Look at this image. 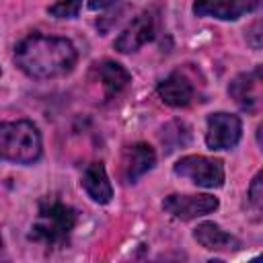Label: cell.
Masks as SVG:
<instances>
[{"label":"cell","instance_id":"277c9868","mask_svg":"<svg viewBox=\"0 0 263 263\" xmlns=\"http://www.w3.org/2000/svg\"><path fill=\"white\" fill-rule=\"evenodd\" d=\"M173 171L175 175L185 177L205 189H218L224 185V162L220 158H210L201 154L183 156L175 162Z\"/></svg>","mask_w":263,"mask_h":263},{"label":"cell","instance_id":"9c48e42d","mask_svg":"<svg viewBox=\"0 0 263 263\" xmlns=\"http://www.w3.org/2000/svg\"><path fill=\"white\" fill-rule=\"evenodd\" d=\"M228 95L234 99V103L247 111V113H257L261 107V68L257 66L251 72L238 74L230 86Z\"/></svg>","mask_w":263,"mask_h":263},{"label":"cell","instance_id":"ba28073f","mask_svg":"<svg viewBox=\"0 0 263 263\" xmlns=\"http://www.w3.org/2000/svg\"><path fill=\"white\" fill-rule=\"evenodd\" d=\"M261 0H195L193 12L197 16L218 18V21H236L242 14L257 10Z\"/></svg>","mask_w":263,"mask_h":263},{"label":"cell","instance_id":"ac0fdd59","mask_svg":"<svg viewBox=\"0 0 263 263\" xmlns=\"http://www.w3.org/2000/svg\"><path fill=\"white\" fill-rule=\"evenodd\" d=\"M119 0H88V8L90 10H107L111 6H115Z\"/></svg>","mask_w":263,"mask_h":263},{"label":"cell","instance_id":"9a60e30c","mask_svg":"<svg viewBox=\"0 0 263 263\" xmlns=\"http://www.w3.org/2000/svg\"><path fill=\"white\" fill-rule=\"evenodd\" d=\"M82 0H60L47 8V12L55 18H76L80 12Z\"/></svg>","mask_w":263,"mask_h":263},{"label":"cell","instance_id":"d6986e66","mask_svg":"<svg viewBox=\"0 0 263 263\" xmlns=\"http://www.w3.org/2000/svg\"><path fill=\"white\" fill-rule=\"evenodd\" d=\"M0 247H2V234H0Z\"/></svg>","mask_w":263,"mask_h":263},{"label":"cell","instance_id":"8fae6325","mask_svg":"<svg viewBox=\"0 0 263 263\" xmlns=\"http://www.w3.org/2000/svg\"><path fill=\"white\" fill-rule=\"evenodd\" d=\"M158 97L168 107H187L195 97V88L185 74L173 72L158 84Z\"/></svg>","mask_w":263,"mask_h":263},{"label":"cell","instance_id":"e0dca14e","mask_svg":"<svg viewBox=\"0 0 263 263\" xmlns=\"http://www.w3.org/2000/svg\"><path fill=\"white\" fill-rule=\"evenodd\" d=\"M247 37H251L249 41H251V45H253L255 49H259V47H261V23H259V21H257V23H253V27L249 29Z\"/></svg>","mask_w":263,"mask_h":263},{"label":"cell","instance_id":"8992f818","mask_svg":"<svg viewBox=\"0 0 263 263\" xmlns=\"http://www.w3.org/2000/svg\"><path fill=\"white\" fill-rule=\"evenodd\" d=\"M162 208L179 218V220H195L199 216H205V214H212L216 208H218V197L214 195H208V193H201V195H181V193H173L168 197H164L162 201Z\"/></svg>","mask_w":263,"mask_h":263},{"label":"cell","instance_id":"3957f363","mask_svg":"<svg viewBox=\"0 0 263 263\" xmlns=\"http://www.w3.org/2000/svg\"><path fill=\"white\" fill-rule=\"evenodd\" d=\"M41 134L27 119L0 123V158L16 164H33L41 158Z\"/></svg>","mask_w":263,"mask_h":263},{"label":"cell","instance_id":"7a4b0ae2","mask_svg":"<svg viewBox=\"0 0 263 263\" xmlns=\"http://www.w3.org/2000/svg\"><path fill=\"white\" fill-rule=\"evenodd\" d=\"M76 222L78 214L72 205H66L60 199H41L29 240L41 242L45 247H64L76 228Z\"/></svg>","mask_w":263,"mask_h":263},{"label":"cell","instance_id":"5bb4252c","mask_svg":"<svg viewBox=\"0 0 263 263\" xmlns=\"http://www.w3.org/2000/svg\"><path fill=\"white\" fill-rule=\"evenodd\" d=\"M99 80L105 88V95L113 97L127 88V84L132 82V76L121 64L113 60H105L103 64H99Z\"/></svg>","mask_w":263,"mask_h":263},{"label":"cell","instance_id":"52a82bcc","mask_svg":"<svg viewBox=\"0 0 263 263\" xmlns=\"http://www.w3.org/2000/svg\"><path fill=\"white\" fill-rule=\"evenodd\" d=\"M156 37V16L152 12L138 14L115 39V49L121 53H134Z\"/></svg>","mask_w":263,"mask_h":263},{"label":"cell","instance_id":"5b68a950","mask_svg":"<svg viewBox=\"0 0 263 263\" xmlns=\"http://www.w3.org/2000/svg\"><path fill=\"white\" fill-rule=\"evenodd\" d=\"M240 136H242V123L236 115L224 111L208 115L205 144L210 150H230L240 142Z\"/></svg>","mask_w":263,"mask_h":263},{"label":"cell","instance_id":"6da1fadb","mask_svg":"<svg viewBox=\"0 0 263 263\" xmlns=\"http://www.w3.org/2000/svg\"><path fill=\"white\" fill-rule=\"evenodd\" d=\"M76 49L64 37L31 35L23 39L14 49L16 66L37 80H49L66 76L76 66Z\"/></svg>","mask_w":263,"mask_h":263},{"label":"cell","instance_id":"4fadbf2b","mask_svg":"<svg viewBox=\"0 0 263 263\" xmlns=\"http://www.w3.org/2000/svg\"><path fill=\"white\" fill-rule=\"evenodd\" d=\"M193 238L208 251H236L240 249V240L230 232L222 230L214 222H201L193 230Z\"/></svg>","mask_w":263,"mask_h":263},{"label":"cell","instance_id":"30bf717a","mask_svg":"<svg viewBox=\"0 0 263 263\" xmlns=\"http://www.w3.org/2000/svg\"><path fill=\"white\" fill-rule=\"evenodd\" d=\"M154 164H156V154L152 146L144 142L132 144L123 150L121 156V177L125 183H136L142 175L152 171Z\"/></svg>","mask_w":263,"mask_h":263},{"label":"cell","instance_id":"7c38bea8","mask_svg":"<svg viewBox=\"0 0 263 263\" xmlns=\"http://www.w3.org/2000/svg\"><path fill=\"white\" fill-rule=\"evenodd\" d=\"M82 187L84 191L88 193V197L97 203H109L111 197H113V187H111V181L107 177V171H105V164L103 162H92L84 168L82 173Z\"/></svg>","mask_w":263,"mask_h":263},{"label":"cell","instance_id":"2e32d148","mask_svg":"<svg viewBox=\"0 0 263 263\" xmlns=\"http://www.w3.org/2000/svg\"><path fill=\"white\" fill-rule=\"evenodd\" d=\"M249 205L253 208L255 214H261V208H263V181H261V173L255 175L251 187H249Z\"/></svg>","mask_w":263,"mask_h":263}]
</instances>
